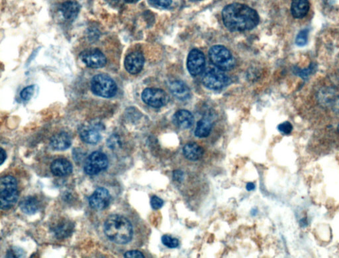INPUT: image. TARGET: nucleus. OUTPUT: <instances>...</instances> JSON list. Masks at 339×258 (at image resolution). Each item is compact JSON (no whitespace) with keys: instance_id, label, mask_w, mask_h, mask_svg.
Here are the masks:
<instances>
[{"instance_id":"nucleus-1","label":"nucleus","mask_w":339,"mask_h":258,"mask_svg":"<svg viewBox=\"0 0 339 258\" xmlns=\"http://www.w3.org/2000/svg\"><path fill=\"white\" fill-rule=\"evenodd\" d=\"M224 26L231 31H246L253 30L260 21L257 11L248 6L239 3L224 7L222 12Z\"/></svg>"},{"instance_id":"nucleus-2","label":"nucleus","mask_w":339,"mask_h":258,"mask_svg":"<svg viewBox=\"0 0 339 258\" xmlns=\"http://www.w3.org/2000/svg\"><path fill=\"white\" fill-rule=\"evenodd\" d=\"M104 232L110 241L118 244H125L131 241L133 228L131 222L119 214L111 215L104 224Z\"/></svg>"},{"instance_id":"nucleus-3","label":"nucleus","mask_w":339,"mask_h":258,"mask_svg":"<svg viewBox=\"0 0 339 258\" xmlns=\"http://www.w3.org/2000/svg\"><path fill=\"white\" fill-rule=\"evenodd\" d=\"M19 198L17 183L14 177L8 176L0 181V202L2 210H8L16 203Z\"/></svg>"},{"instance_id":"nucleus-4","label":"nucleus","mask_w":339,"mask_h":258,"mask_svg":"<svg viewBox=\"0 0 339 258\" xmlns=\"http://www.w3.org/2000/svg\"><path fill=\"white\" fill-rule=\"evenodd\" d=\"M211 62L217 68L225 71L231 70L235 66V60L228 48L223 46H215L209 51Z\"/></svg>"},{"instance_id":"nucleus-5","label":"nucleus","mask_w":339,"mask_h":258,"mask_svg":"<svg viewBox=\"0 0 339 258\" xmlns=\"http://www.w3.org/2000/svg\"><path fill=\"white\" fill-rule=\"evenodd\" d=\"M91 88L96 95L103 98H112L118 92L116 83L110 76L104 74L96 75L92 78Z\"/></svg>"},{"instance_id":"nucleus-6","label":"nucleus","mask_w":339,"mask_h":258,"mask_svg":"<svg viewBox=\"0 0 339 258\" xmlns=\"http://www.w3.org/2000/svg\"><path fill=\"white\" fill-rule=\"evenodd\" d=\"M202 82L206 88L218 91L230 84V78L221 69H210L204 73Z\"/></svg>"},{"instance_id":"nucleus-7","label":"nucleus","mask_w":339,"mask_h":258,"mask_svg":"<svg viewBox=\"0 0 339 258\" xmlns=\"http://www.w3.org/2000/svg\"><path fill=\"white\" fill-rule=\"evenodd\" d=\"M108 159L106 155L101 152H94L86 159L84 167V172L88 176H96L108 167Z\"/></svg>"},{"instance_id":"nucleus-8","label":"nucleus","mask_w":339,"mask_h":258,"mask_svg":"<svg viewBox=\"0 0 339 258\" xmlns=\"http://www.w3.org/2000/svg\"><path fill=\"white\" fill-rule=\"evenodd\" d=\"M143 102L149 106L159 109L166 106L169 97L163 90L159 89H146L142 93Z\"/></svg>"},{"instance_id":"nucleus-9","label":"nucleus","mask_w":339,"mask_h":258,"mask_svg":"<svg viewBox=\"0 0 339 258\" xmlns=\"http://www.w3.org/2000/svg\"><path fill=\"white\" fill-rule=\"evenodd\" d=\"M80 57L87 67L92 69L102 68L107 62L104 53L97 49H87L81 53Z\"/></svg>"},{"instance_id":"nucleus-10","label":"nucleus","mask_w":339,"mask_h":258,"mask_svg":"<svg viewBox=\"0 0 339 258\" xmlns=\"http://www.w3.org/2000/svg\"><path fill=\"white\" fill-rule=\"evenodd\" d=\"M205 56L198 49H192L188 55L187 67L192 76H197L203 73L205 68Z\"/></svg>"},{"instance_id":"nucleus-11","label":"nucleus","mask_w":339,"mask_h":258,"mask_svg":"<svg viewBox=\"0 0 339 258\" xmlns=\"http://www.w3.org/2000/svg\"><path fill=\"white\" fill-rule=\"evenodd\" d=\"M111 195L106 188L100 187L94 191L89 199V206L94 210H103L108 207Z\"/></svg>"},{"instance_id":"nucleus-12","label":"nucleus","mask_w":339,"mask_h":258,"mask_svg":"<svg viewBox=\"0 0 339 258\" xmlns=\"http://www.w3.org/2000/svg\"><path fill=\"white\" fill-rule=\"evenodd\" d=\"M75 226V224L71 220L61 218L53 223L51 230L57 239H65L73 234Z\"/></svg>"},{"instance_id":"nucleus-13","label":"nucleus","mask_w":339,"mask_h":258,"mask_svg":"<svg viewBox=\"0 0 339 258\" xmlns=\"http://www.w3.org/2000/svg\"><path fill=\"white\" fill-rule=\"evenodd\" d=\"M145 63V58L142 53L135 51L130 53L125 60V69L132 75L140 73Z\"/></svg>"},{"instance_id":"nucleus-14","label":"nucleus","mask_w":339,"mask_h":258,"mask_svg":"<svg viewBox=\"0 0 339 258\" xmlns=\"http://www.w3.org/2000/svg\"><path fill=\"white\" fill-rule=\"evenodd\" d=\"M98 125H84L80 130L81 140L87 144H96L100 141L102 136Z\"/></svg>"},{"instance_id":"nucleus-15","label":"nucleus","mask_w":339,"mask_h":258,"mask_svg":"<svg viewBox=\"0 0 339 258\" xmlns=\"http://www.w3.org/2000/svg\"><path fill=\"white\" fill-rule=\"evenodd\" d=\"M172 120L176 126L184 130L190 128L194 122L192 114L186 110L176 112L173 116Z\"/></svg>"},{"instance_id":"nucleus-16","label":"nucleus","mask_w":339,"mask_h":258,"mask_svg":"<svg viewBox=\"0 0 339 258\" xmlns=\"http://www.w3.org/2000/svg\"><path fill=\"white\" fill-rule=\"evenodd\" d=\"M51 170L54 176L64 177L69 176L73 172V167L72 163L66 159H55L51 163Z\"/></svg>"},{"instance_id":"nucleus-17","label":"nucleus","mask_w":339,"mask_h":258,"mask_svg":"<svg viewBox=\"0 0 339 258\" xmlns=\"http://www.w3.org/2000/svg\"><path fill=\"white\" fill-rule=\"evenodd\" d=\"M50 144L57 151H64L71 146V137L66 132H60L52 137Z\"/></svg>"},{"instance_id":"nucleus-18","label":"nucleus","mask_w":339,"mask_h":258,"mask_svg":"<svg viewBox=\"0 0 339 258\" xmlns=\"http://www.w3.org/2000/svg\"><path fill=\"white\" fill-rule=\"evenodd\" d=\"M169 89L173 95L179 100H186L190 97V89L185 83L180 80H174L170 83Z\"/></svg>"},{"instance_id":"nucleus-19","label":"nucleus","mask_w":339,"mask_h":258,"mask_svg":"<svg viewBox=\"0 0 339 258\" xmlns=\"http://www.w3.org/2000/svg\"><path fill=\"white\" fill-rule=\"evenodd\" d=\"M80 5L75 1H66L62 4L60 11L64 19L73 21L77 17L80 12Z\"/></svg>"},{"instance_id":"nucleus-20","label":"nucleus","mask_w":339,"mask_h":258,"mask_svg":"<svg viewBox=\"0 0 339 258\" xmlns=\"http://www.w3.org/2000/svg\"><path fill=\"white\" fill-rule=\"evenodd\" d=\"M309 10L308 0H292L291 5V13L294 18L302 19L306 16Z\"/></svg>"},{"instance_id":"nucleus-21","label":"nucleus","mask_w":339,"mask_h":258,"mask_svg":"<svg viewBox=\"0 0 339 258\" xmlns=\"http://www.w3.org/2000/svg\"><path fill=\"white\" fill-rule=\"evenodd\" d=\"M204 149L196 143H190L183 148L184 156L190 161H197L204 155Z\"/></svg>"},{"instance_id":"nucleus-22","label":"nucleus","mask_w":339,"mask_h":258,"mask_svg":"<svg viewBox=\"0 0 339 258\" xmlns=\"http://www.w3.org/2000/svg\"><path fill=\"white\" fill-rule=\"evenodd\" d=\"M21 211L25 214L32 215L35 214L39 209V202L33 197H26L19 204Z\"/></svg>"},{"instance_id":"nucleus-23","label":"nucleus","mask_w":339,"mask_h":258,"mask_svg":"<svg viewBox=\"0 0 339 258\" xmlns=\"http://www.w3.org/2000/svg\"><path fill=\"white\" fill-rule=\"evenodd\" d=\"M212 129V122L208 119H201L197 122L195 135L199 138H207L210 135Z\"/></svg>"},{"instance_id":"nucleus-24","label":"nucleus","mask_w":339,"mask_h":258,"mask_svg":"<svg viewBox=\"0 0 339 258\" xmlns=\"http://www.w3.org/2000/svg\"><path fill=\"white\" fill-rule=\"evenodd\" d=\"M309 30L307 29L301 30L296 37V44L300 47H304L307 42Z\"/></svg>"},{"instance_id":"nucleus-25","label":"nucleus","mask_w":339,"mask_h":258,"mask_svg":"<svg viewBox=\"0 0 339 258\" xmlns=\"http://www.w3.org/2000/svg\"><path fill=\"white\" fill-rule=\"evenodd\" d=\"M164 245L169 248H176L179 246V241L177 239L172 238L168 235H164L161 239Z\"/></svg>"},{"instance_id":"nucleus-26","label":"nucleus","mask_w":339,"mask_h":258,"mask_svg":"<svg viewBox=\"0 0 339 258\" xmlns=\"http://www.w3.org/2000/svg\"><path fill=\"white\" fill-rule=\"evenodd\" d=\"M107 143L110 149H116L117 148L121 147L122 143H121L120 136L117 135V134H113L107 140Z\"/></svg>"},{"instance_id":"nucleus-27","label":"nucleus","mask_w":339,"mask_h":258,"mask_svg":"<svg viewBox=\"0 0 339 258\" xmlns=\"http://www.w3.org/2000/svg\"><path fill=\"white\" fill-rule=\"evenodd\" d=\"M35 91V86L34 85H31V86H29L22 90L20 96L21 98L24 100L28 101L31 99L32 97L33 94H34Z\"/></svg>"},{"instance_id":"nucleus-28","label":"nucleus","mask_w":339,"mask_h":258,"mask_svg":"<svg viewBox=\"0 0 339 258\" xmlns=\"http://www.w3.org/2000/svg\"><path fill=\"white\" fill-rule=\"evenodd\" d=\"M278 130L280 133L284 134V135H288L292 132L293 126L289 122H285L278 125Z\"/></svg>"},{"instance_id":"nucleus-29","label":"nucleus","mask_w":339,"mask_h":258,"mask_svg":"<svg viewBox=\"0 0 339 258\" xmlns=\"http://www.w3.org/2000/svg\"><path fill=\"white\" fill-rule=\"evenodd\" d=\"M163 200L159 198V197L153 196L150 199V205L154 210H158L159 208L163 207Z\"/></svg>"},{"instance_id":"nucleus-30","label":"nucleus","mask_w":339,"mask_h":258,"mask_svg":"<svg viewBox=\"0 0 339 258\" xmlns=\"http://www.w3.org/2000/svg\"><path fill=\"white\" fill-rule=\"evenodd\" d=\"M153 5L161 7V8H168L172 4V0H150Z\"/></svg>"},{"instance_id":"nucleus-31","label":"nucleus","mask_w":339,"mask_h":258,"mask_svg":"<svg viewBox=\"0 0 339 258\" xmlns=\"http://www.w3.org/2000/svg\"><path fill=\"white\" fill-rule=\"evenodd\" d=\"M124 257L126 258H132V257H139V258H143L144 256L143 253L141 252L140 251L138 250H131L127 252L124 254Z\"/></svg>"},{"instance_id":"nucleus-32","label":"nucleus","mask_w":339,"mask_h":258,"mask_svg":"<svg viewBox=\"0 0 339 258\" xmlns=\"http://www.w3.org/2000/svg\"><path fill=\"white\" fill-rule=\"evenodd\" d=\"M22 252L21 253V250H16V249H15V250H10L8 251V253H7V257H22Z\"/></svg>"},{"instance_id":"nucleus-33","label":"nucleus","mask_w":339,"mask_h":258,"mask_svg":"<svg viewBox=\"0 0 339 258\" xmlns=\"http://www.w3.org/2000/svg\"><path fill=\"white\" fill-rule=\"evenodd\" d=\"M184 178V174L183 172L180 170H176L173 173V179L175 181H178V182H181L183 180Z\"/></svg>"},{"instance_id":"nucleus-34","label":"nucleus","mask_w":339,"mask_h":258,"mask_svg":"<svg viewBox=\"0 0 339 258\" xmlns=\"http://www.w3.org/2000/svg\"><path fill=\"white\" fill-rule=\"evenodd\" d=\"M0 156H1V158H0L1 163H0V165H2L4 163V161H6L7 158L6 152L4 151L3 148H1V153H0Z\"/></svg>"},{"instance_id":"nucleus-35","label":"nucleus","mask_w":339,"mask_h":258,"mask_svg":"<svg viewBox=\"0 0 339 258\" xmlns=\"http://www.w3.org/2000/svg\"><path fill=\"white\" fill-rule=\"evenodd\" d=\"M333 109L339 113V96L336 99L334 100Z\"/></svg>"},{"instance_id":"nucleus-36","label":"nucleus","mask_w":339,"mask_h":258,"mask_svg":"<svg viewBox=\"0 0 339 258\" xmlns=\"http://www.w3.org/2000/svg\"><path fill=\"white\" fill-rule=\"evenodd\" d=\"M246 190H248V191H251V190H255V184H253L252 183H247V185H246Z\"/></svg>"},{"instance_id":"nucleus-37","label":"nucleus","mask_w":339,"mask_h":258,"mask_svg":"<svg viewBox=\"0 0 339 258\" xmlns=\"http://www.w3.org/2000/svg\"><path fill=\"white\" fill-rule=\"evenodd\" d=\"M124 1L127 2V3H136L139 0H124Z\"/></svg>"},{"instance_id":"nucleus-38","label":"nucleus","mask_w":339,"mask_h":258,"mask_svg":"<svg viewBox=\"0 0 339 258\" xmlns=\"http://www.w3.org/2000/svg\"><path fill=\"white\" fill-rule=\"evenodd\" d=\"M107 2H109V3H117V2H119V0H107Z\"/></svg>"},{"instance_id":"nucleus-39","label":"nucleus","mask_w":339,"mask_h":258,"mask_svg":"<svg viewBox=\"0 0 339 258\" xmlns=\"http://www.w3.org/2000/svg\"><path fill=\"white\" fill-rule=\"evenodd\" d=\"M193 2L200 1V0H192Z\"/></svg>"},{"instance_id":"nucleus-40","label":"nucleus","mask_w":339,"mask_h":258,"mask_svg":"<svg viewBox=\"0 0 339 258\" xmlns=\"http://www.w3.org/2000/svg\"><path fill=\"white\" fill-rule=\"evenodd\" d=\"M338 132H339V124H338Z\"/></svg>"}]
</instances>
